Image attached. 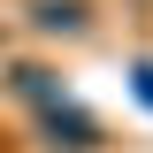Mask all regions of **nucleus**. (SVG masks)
<instances>
[{
    "label": "nucleus",
    "mask_w": 153,
    "mask_h": 153,
    "mask_svg": "<svg viewBox=\"0 0 153 153\" xmlns=\"http://www.w3.org/2000/svg\"><path fill=\"white\" fill-rule=\"evenodd\" d=\"M31 23L46 38H84L92 31V0H31Z\"/></svg>",
    "instance_id": "nucleus-1"
}]
</instances>
